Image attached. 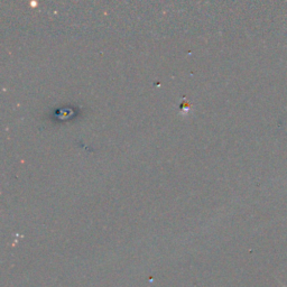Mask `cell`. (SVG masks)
I'll use <instances>...</instances> for the list:
<instances>
[{
	"label": "cell",
	"mask_w": 287,
	"mask_h": 287,
	"mask_svg": "<svg viewBox=\"0 0 287 287\" xmlns=\"http://www.w3.org/2000/svg\"><path fill=\"white\" fill-rule=\"evenodd\" d=\"M284 287H286V286H284Z\"/></svg>",
	"instance_id": "cell-1"
}]
</instances>
